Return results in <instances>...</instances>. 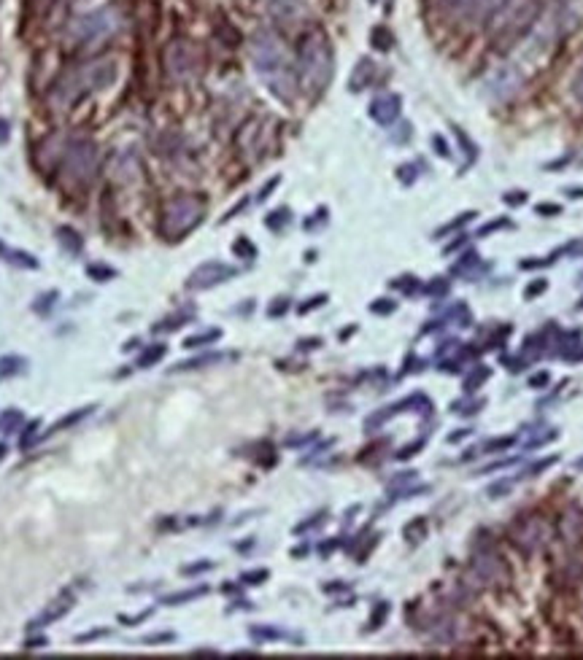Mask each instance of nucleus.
<instances>
[{"instance_id": "f257e3e1", "label": "nucleus", "mask_w": 583, "mask_h": 660, "mask_svg": "<svg viewBox=\"0 0 583 660\" xmlns=\"http://www.w3.org/2000/svg\"><path fill=\"white\" fill-rule=\"evenodd\" d=\"M251 63L257 68L259 78L268 84L275 97L295 100L298 95V70L286 54L281 38L271 30H259L251 38Z\"/></svg>"}, {"instance_id": "f03ea898", "label": "nucleus", "mask_w": 583, "mask_h": 660, "mask_svg": "<svg viewBox=\"0 0 583 660\" xmlns=\"http://www.w3.org/2000/svg\"><path fill=\"white\" fill-rule=\"evenodd\" d=\"M117 73H119L117 60H111V57L65 70L63 76L57 78V84H54V89H52L54 105L68 108V105H73L76 100L87 97L92 92H100V89L111 87V84L117 81Z\"/></svg>"}, {"instance_id": "7ed1b4c3", "label": "nucleus", "mask_w": 583, "mask_h": 660, "mask_svg": "<svg viewBox=\"0 0 583 660\" xmlns=\"http://www.w3.org/2000/svg\"><path fill=\"white\" fill-rule=\"evenodd\" d=\"M298 84L305 95H322L332 78V49L322 30H311L298 49Z\"/></svg>"}, {"instance_id": "20e7f679", "label": "nucleus", "mask_w": 583, "mask_h": 660, "mask_svg": "<svg viewBox=\"0 0 583 660\" xmlns=\"http://www.w3.org/2000/svg\"><path fill=\"white\" fill-rule=\"evenodd\" d=\"M537 0H508L505 6L500 9V14L494 16L492 25V41L494 46H508L516 38H521L527 30L532 27V22L537 19Z\"/></svg>"}, {"instance_id": "39448f33", "label": "nucleus", "mask_w": 583, "mask_h": 660, "mask_svg": "<svg viewBox=\"0 0 583 660\" xmlns=\"http://www.w3.org/2000/svg\"><path fill=\"white\" fill-rule=\"evenodd\" d=\"M203 211H206L203 200H197L192 194L173 197V200L165 205L159 232H162L168 240H179V238H184L187 232H192V229L203 221Z\"/></svg>"}, {"instance_id": "423d86ee", "label": "nucleus", "mask_w": 583, "mask_h": 660, "mask_svg": "<svg viewBox=\"0 0 583 660\" xmlns=\"http://www.w3.org/2000/svg\"><path fill=\"white\" fill-rule=\"evenodd\" d=\"M63 173L76 186H87L98 173V146L87 138H76L68 143L63 154Z\"/></svg>"}, {"instance_id": "0eeeda50", "label": "nucleus", "mask_w": 583, "mask_h": 660, "mask_svg": "<svg viewBox=\"0 0 583 660\" xmlns=\"http://www.w3.org/2000/svg\"><path fill=\"white\" fill-rule=\"evenodd\" d=\"M119 27V16L111 9H98L84 16H78L76 22L70 25V38L81 43V46H95L108 41Z\"/></svg>"}, {"instance_id": "6e6552de", "label": "nucleus", "mask_w": 583, "mask_h": 660, "mask_svg": "<svg viewBox=\"0 0 583 660\" xmlns=\"http://www.w3.org/2000/svg\"><path fill=\"white\" fill-rule=\"evenodd\" d=\"M165 68L173 81H192L200 73V51L189 41H173L165 49Z\"/></svg>"}, {"instance_id": "1a4fd4ad", "label": "nucleus", "mask_w": 583, "mask_h": 660, "mask_svg": "<svg viewBox=\"0 0 583 660\" xmlns=\"http://www.w3.org/2000/svg\"><path fill=\"white\" fill-rule=\"evenodd\" d=\"M521 84H524V76L518 73V68H513V65H497L483 78V92L494 102H508L510 97L518 95Z\"/></svg>"}, {"instance_id": "9d476101", "label": "nucleus", "mask_w": 583, "mask_h": 660, "mask_svg": "<svg viewBox=\"0 0 583 660\" xmlns=\"http://www.w3.org/2000/svg\"><path fill=\"white\" fill-rule=\"evenodd\" d=\"M238 275V270L233 265H224V262H206L194 270L189 280H187V289H194V292H203V289H211V286H219L224 280H230Z\"/></svg>"}, {"instance_id": "9b49d317", "label": "nucleus", "mask_w": 583, "mask_h": 660, "mask_svg": "<svg viewBox=\"0 0 583 660\" xmlns=\"http://www.w3.org/2000/svg\"><path fill=\"white\" fill-rule=\"evenodd\" d=\"M435 3H438L446 14H451V16L476 22V19H483L486 14L492 11L497 0H435Z\"/></svg>"}, {"instance_id": "f8f14e48", "label": "nucleus", "mask_w": 583, "mask_h": 660, "mask_svg": "<svg viewBox=\"0 0 583 660\" xmlns=\"http://www.w3.org/2000/svg\"><path fill=\"white\" fill-rule=\"evenodd\" d=\"M543 536H545V526H543V521H537V518L521 521L516 526V531H513V539H516V545L521 547L524 553H535L537 547L543 545Z\"/></svg>"}, {"instance_id": "ddd939ff", "label": "nucleus", "mask_w": 583, "mask_h": 660, "mask_svg": "<svg viewBox=\"0 0 583 660\" xmlns=\"http://www.w3.org/2000/svg\"><path fill=\"white\" fill-rule=\"evenodd\" d=\"M265 9L271 14L275 22H284V25H295L300 16L305 14V6L303 0H262Z\"/></svg>"}, {"instance_id": "4468645a", "label": "nucleus", "mask_w": 583, "mask_h": 660, "mask_svg": "<svg viewBox=\"0 0 583 660\" xmlns=\"http://www.w3.org/2000/svg\"><path fill=\"white\" fill-rule=\"evenodd\" d=\"M473 569H476V574H478L483 582L492 585V582L500 580V572H503V558L494 553L492 547H486V550H480L478 555H476Z\"/></svg>"}, {"instance_id": "2eb2a0df", "label": "nucleus", "mask_w": 583, "mask_h": 660, "mask_svg": "<svg viewBox=\"0 0 583 660\" xmlns=\"http://www.w3.org/2000/svg\"><path fill=\"white\" fill-rule=\"evenodd\" d=\"M370 116L376 119L378 124L389 127L400 116V97L397 95H378L376 100L370 102Z\"/></svg>"}, {"instance_id": "dca6fc26", "label": "nucleus", "mask_w": 583, "mask_h": 660, "mask_svg": "<svg viewBox=\"0 0 583 660\" xmlns=\"http://www.w3.org/2000/svg\"><path fill=\"white\" fill-rule=\"evenodd\" d=\"M70 607H73V598H70V596H63V598H60V601H54L52 607H49V610L43 612L41 617H36V620L30 622V631H36V628H43L46 622L60 620V617H63V614H65V612H68V610H70Z\"/></svg>"}, {"instance_id": "f3484780", "label": "nucleus", "mask_w": 583, "mask_h": 660, "mask_svg": "<svg viewBox=\"0 0 583 660\" xmlns=\"http://www.w3.org/2000/svg\"><path fill=\"white\" fill-rule=\"evenodd\" d=\"M0 259L9 262V265L25 267V270H36V267H38V259H36V256L25 254V251H14V248L3 245V243H0Z\"/></svg>"}, {"instance_id": "a211bd4d", "label": "nucleus", "mask_w": 583, "mask_h": 660, "mask_svg": "<svg viewBox=\"0 0 583 660\" xmlns=\"http://www.w3.org/2000/svg\"><path fill=\"white\" fill-rule=\"evenodd\" d=\"M373 73H376V63H373V60H362V63L357 65L354 76H351V89H354V92L364 89L373 81Z\"/></svg>"}, {"instance_id": "6ab92c4d", "label": "nucleus", "mask_w": 583, "mask_h": 660, "mask_svg": "<svg viewBox=\"0 0 583 660\" xmlns=\"http://www.w3.org/2000/svg\"><path fill=\"white\" fill-rule=\"evenodd\" d=\"M224 358H230V353H206V356H197V358H189V361H182V364H176V367H173V372L211 367V364H219V361H224Z\"/></svg>"}, {"instance_id": "aec40b11", "label": "nucleus", "mask_w": 583, "mask_h": 660, "mask_svg": "<svg viewBox=\"0 0 583 660\" xmlns=\"http://www.w3.org/2000/svg\"><path fill=\"white\" fill-rule=\"evenodd\" d=\"M208 587L206 585H200V587H192V590H182V593H173V596L162 598V604H168V607H179V604H187V601H194V598L206 596Z\"/></svg>"}, {"instance_id": "412c9836", "label": "nucleus", "mask_w": 583, "mask_h": 660, "mask_svg": "<svg viewBox=\"0 0 583 660\" xmlns=\"http://www.w3.org/2000/svg\"><path fill=\"white\" fill-rule=\"evenodd\" d=\"M92 410H95V407H81V410H73L70 415H65L63 420H57V423H54L52 429L46 432V437H49V434L63 432V429H68V426H73V423H78V420H84V418H87V415H90V412H92Z\"/></svg>"}, {"instance_id": "4be33fe9", "label": "nucleus", "mask_w": 583, "mask_h": 660, "mask_svg": "<svg viewBox=\"0 0 583 660\" xmlns=\"http://www.w3.org/2000/svg\"><path fill=\"white\" fill-rule=\"evenodd\" d=\"M57 240L63 243V245L68 248V251H70V254H78V251H81V245H84V243H81V238H78V232H76V229H70V227H60V229H57Z\"/></svg>"}, {"instance_id": "5701e85b", "label": "nucleus", "mask_w": 583, "mask_h": 660, "mask_svg": "<svg viewBox=\"0 0 583 660\" xmlns=\"http://www.w3.org/2000/svg\"><path fill=\"white\" fill-rule=\"evenodd\" d=\"M165 353H168V348H165V345H159V343L152 345V348H146V351L141 353V358H138V367H141V369L154 367L157 361H159V358H162Z\"/></svg>"}, {"instance_id": "b1692460", "label": "nucleus", "mask_w": 583, "mask_h": 660, "mask_svg": "<svg viewBox=\"0 0 583 660\" xmlns=\"http://www.w3.org/2000/svg\"><path fill=\"white\" fill-rule=\"evenodd\" d=\"M189 318H192V310H182V313H176V316H170V318H165V321H159V324L154 326V331H173V329H179V326H184Z\"/></svg>"}, {"instance_id": "393cba45", "label": "nucleus", "mask_w": 583, "mask_h": 660, "mask_svg": "<svg viewBox=\"0 0 583 660\" xmlns=\"http://www.w3.org/2000/svg\"><path fill=\"white\" fill-rule=\"evenodd\" d=\"M219 337H221V331H219V329L203 331V334H194V337H187V343H184V348H203V345L216 343Z\"/></svg>"}, {"instance_id": "a878e982", "label": "nucleus", "mask_w": 583, "mask_h": 660, "mask_svg": "<svg viewBox=\"0 0 583 660\" xmlns=\"http://www.w3.org/2000/svg\"><path fill=\"white\" fill-rule=\"evenodd\" d=\"M22 423V412L19 410H11V412H6V415H0V432L3 434H11L16 426Z\"/></svg>"}, {"instance_id": "bb28decb", "label": "nucleus", "mask_w": 583, "mask_h": 660, "mask_svg": "<svg viewBox=\"0 0 583 660\" xmlns=\"http://www.w3.org/2000/svg\"><path fill=\"white\" fill-rule=\"evenodd\" d=\"M370 38H373V46L381 49V51H387L389 46H392V33L384 30V27H376V30L370 33Z\"/></svg>"}, {"instance_id": "cd10ccee", "label": "nucleus", "mask_w": 583, "mask_h": 660, "mask_svg": "<svg viewBox=\"0 0 583 660\" xmlns=\"http://www.w3.org/2000/svg\"><path fill=\"white\" fill-rule=\"evenodd\" d=\"M486 378H489V367L476 369V372H473V375H470V378L465 380V391H467V394H473V391H476V385H480V383L486 380Z\"/></svg>"}, {"instance_id": "c85d7f7f", "label": "nucleus", "mask_w": 583, "mask_h": 660, "mask_svg": "<svg viewBox=\"0 0 583 660\" xmlns=\"http://www.w3.org/2000/svg\"><path fill=\"white\" fill-rule=\"evenodd\" d=\"M87 272H90V278H95V280H105V278H114V275H117V270L103 267V265H92Z\"/></svg>"}, {"instance_id": "c756f323", "label": "nucleus", "mask_w": 583, "mask_h": 660, "mask_svg": "<svg viewBox=\"0 0 583 660\" xmlns=\"http://www.w3.org/2000/svg\"><path fill=\"white\" fill-rule=\"evenodd\" d=\"M233 251H235V254H241V256H246V259H254V256H257V248H254V245H251L246 238H241V240L235 243Z\"/></svg>"}, {"instance_id": "7c9ffc66", "label": "nucleus", "mask_w": 583, "mask_h": 660, "mask_svg": "<svg viewBox=\"0 0 583 660\" xmlns=\"http://www.w3.org/2000/svg\"><path fill=\"white\" fill-rule=\"evenodd\" d=\"M387 614H389V604H378L376 612H373V617H370V631L381 628V622L387 620Z\"/></svg>"}, {"instance_id": "2f4dec72", "label": "nucleus", "mask_w": 583, "mask_h": 660, "mask_svg": "<svg viewBox=\"0 0 583 660\" xmlns=\"http://www.w3.org/2000/svg\"><path fill=\"white\" fill-rule=\"evenodd\" d=\"M262 580H268V569H257V572H248L241 577V582L243 585H259Z\"/></svg>"}, {"instance_id": "473e14b6", "label": "nucleus", "mask_w": 583, "mask_h": 660, "mask_svg": "<svg viewBox=\"0 0 583 660\" xmlns=\"http://www.w3.org/2000/svg\"><path fill=\"white\" fill-rule=\"evenodd\" d=\"M424 531H427V523H424V521H421V518H419V521H416V526H414V523H411V526L405 528V536H408V539L414 542V536H424Z\"/></svg>"}, {"instance_id": "72a5a7b5", "label": "nucleus", "mask_w": 583, "mask_h": 660, "mask_svg": "<svg viewBox=\"0 0 583 660\" xmlns=\"http://www.w3.org/2000/svg\"><path fill=\"white\" fill-rule=\"evenodd\" d=\"M251 636L254 639H284L281 631H273V628H251Z\"/></svg>"}, {"instance_id": "f704fd0d", "label": "nucleus", "mask_w": 583, "mask_h": 660, "mask_svg": "<svg viewBox=\"0 0 583 660\" xmlns=\"http://www.w3.org/2000/svg\"><path fill=\"white\" fill-rule=\"evenodd\" d=\"M473 265H478V256L467 254L459 265H453V272H456V275H462V272H467V267H473Z\"/></svg>"}, {"instance_id": "c9c22d12", "label": "nucleus", "mask_w": 583, "mask_h": 660, "mask_svg": "<svg viewBox=\"0 0 583 660\" xmlns=\"http://www.w3.org/2000/svg\"><path fill=\"white\" fill-rule=\"evenodd\" d=\"M281 221H289V211H275V213H271V218H268V227L271 229H278L281 227Z\"/></svg>"}, {"instance_id": "e433bc0d", "label": "nucleus", "mask_w": 583, "mask_h": 660, "mask_svg": "<svg viewBox=\"0 0 583 660\" xmlns=\"http://www.w3.org/2000/svg\"><path fill=\"white\" fill-rule=\"evenodd\" d=\"M19 364H22V358H3L0 361V375H11V372H16L19 369Z\"/></svg>"}, {"instance_id": "4c0bfd02", "label": "nucleus", "mask_w": 583, "mask_h": 660, "mask_svg": "<svg viewBox=\"0 0 583 660\" xmlns=\"http://www.w3.org/2000/svg\"><path fill=\"white\" fill-rule=\"evenodd\" d=\"M427 292H429V294H435V297H443V294L448 292V280L438 278V283H429Z\"/></svg>"}, {"instance_id": "58836bf2", "label": "nucleus", "mask_w": 583, "mask_h": 660, "mask_svg": "<svg viewBox=\"0 0 583 660\" xmlns=\"http://www.w3.org/2000/svg\"><path fill=\"white\" fill-rule=\"evenodd\" d=\"M513 445V440L508 437V440H492V442L483 445V450H505V447H510Z\"/></svg>"}, {"instance_id": "ea45409f", "label": "nucleus", "mask_w": 583, "mask_h": 660, "mask_svg": "<svg viewBox=\"0 0 583 660\" xmlns=\"http://www.w3.org/2000/svg\"><path fill=\"white\" fill-rule=\"evenodd\" d=\"M370 310H373V313H392V310H394V302H392V299H378V305H373Z\"/></svg>"}, {"instance_id": "a19ab883", "label": "nucleus", "mask_w": 583, "mask_h": 660, "mask_svg": "<svg viewBox=\"0 0 583 660\" xmlns=\"http://www.w3.org/2000/svg\"><path fill=\"white\" fill-rule=\"evenodd\" d=\"M322 302H327V297H313V299H308V305H300V313H308V310H313V307H319Z\"/></svg>"}, {"instance_id": "79ce46f5", "label": "nucleus", "mask_w": 583, "mask_h": 660, "mask_svg": "<svg viewBox=\"0 0 583 660\" xmlns=\"http://www.w3.org/2000/svg\"><path fill=\"white\" fill-rule=\"evenodd\" d=\"M322 518H324V515H316L313 521H308V523H300V526H298V528H295V531H298V533L308 531V528H313V526H319V523H322Z\"/></svg>"}, {"instance_id": "37998d69", "label": "nucleus", "mask_w": 583, "mask_h": 660, "mask_svg": "<svg viewBox=\"0 0 583 660\" xmlns=\"http://www.w3.org/2000/svg\"><path fill=\"white\" fill-rule=\"evenodd\" d=\"M554 461H557V456L545 458V461H537V464H535V467H532V469H530V474H535V472H543L545 467H551V464H554Z\"/></svg>"}, {"instance_id": "c03bdc74", "label": "nucleus", "mask_w": 583, "mask_h": 660, "mask_svg": "<svg viewBox=\"0 0 583 660\" xmlns=\"http://www.w3.org/2000/svg\"><path fill=\"white\" fill-rule=\"evenodd\" d=\"M211 566H214V563H208V560H206V563H197V566H187V569H184V574H197V572H208V569H211Z\"/></svg>"}, {"instance_id": "a18cd8bd", "label": "nucleus", "mask_w": 583, "mask_h": 660, "mask_svg": "<svg viewBox=\"0 0 583 660\" xmlns=\"http://www.w3.org/2000/svg\"><path fill=\"white\" fill-rule=\"evenodd\" d=\"M545 383H548V372H540V375H535V378H532L530 385L532 388H540V385H545Z\"/></svg>"}, {"instance_id": "49530a36", "label": "nucleus", "mask_w": 583, "mask_h": 660, "mask_svg": "<svg viewBox=\"0 0 583 660\" xmlns=\"http://www.w3.org/2000/svg\"><path fill=\"white\" fill-rule=\"evenodd\" d=\"M524 200H527L524 191H510V197H505V203H510V205H518V203H524Z\"/></svg>"}, {"instance_id": "de8ad7c7", "label": "nucleus", "mask_w": 583, "mask_h": 660, "mask_svg": "<svg viewBox=\"0 0 583 660\" xmlns=\"http://www.w3.org/2000/svg\"><path fill=\"white\" fill-rule=\"evenodd\" d=\"M36 429H38V423H30V426H27V432L22 434V447H27V445H30V437H33V432H36Z\"/></svg>"}, {"instance_id": "09e8293b", "label": "nucleus", "mask_w": 583, "mask_h": 660, "mask_svg": "<svg viewBox=\"0 0 583 660\" xmlns=\"http://www.w3.org/2000/svg\"><path fill=\"white\" fill-rule=\"evenodd\" d=\"M540 292H545V280H537L535 286H530V289H527V297H535V294H540Z\"/></svg>"}, {"instance_id": "8fccbe9b", "label": "nucleus", "mask_w": 583, "mask_h": 660, "mask_svg": "<svg viewBox=\"0 0 583 660\" xmlns=\"http://www.w3.org/2000/svg\"><path fill=\"white\" fill-rule=\"evenodd\" d=\"M286 307H289V305H286V299H278V305H273L271 310H268V313H271V316H281Z\"/></svg>"}, {"instance_id": "3c124183", "label": "nucleus", "mask_w": 583, "mask_h": 660, "mask_svg": "<svg viewBox=\"0 0 583 660\" xmlns=\"http://www.w3.org/2000/svg\"><path fill=\"white\" fill-rule=\"evenodd\" d=\"M559 205H537V213H559Z\"/></svg>"}, {"instance_id": "603ef678", "label": "nucleus", "mask_w": 583, "mask_h": 660, "mask_svg": "<svg viewBox=\"0 0 583 660\" xmlns=\"http://www.w3.org/2000/svg\"><path fill=\"white\" fill-rule=\"evenodd\" d=\"M497 227H508V221H492V224H486V227L480 229V235H486V232H492Z\"/></svg>"}, {"instance_id": "864d4df0", "label": "nucleus", "mask_w": 583, "mask_h": 660, "mask_svg": "<svg viewBox=\"0 0 583 660\" xmlns=\"http://www.w3.org/2000/svg\"><path fill=\"white\" fill-rule=\"evenodd\" d=\"M6 140H9V122L0 119V143H6Z\"/></svg>"}, {"instance_id": "5fc2aeb1", "label": "nucleus", "mask_w": 583, "mask_h": 660, "mask_svg": "<svg viewBox=\"0 0 583 660\" xmlns=\"http://www.w3.org/2000/svg\"><path fill=\"white\" fill-rule=\"evenodd\" d=\"M564 251H567V254H583V243H572V245H567Z\"/></svg>"}, {"instance_id": "6e6d98bb", "label": "nucleus", "mask_w": 583, "mask_h": 660, "mask_svg": "<svg viewBox=\"0 0 583 660\" xmlns=\"http://www.w3.org/2000/svg\"><path fill=\"white\" fill-rule=\"evenodd\" d=\"M432 143H435V146L441 149L443 156H448V149H446V143H443V138H432Z\"/></svg>"}, {"instance_id": "4d7b16f0", "label": "nucleus", "mask_w": 583, "mask_h": 660, "mask_svg": "<svg viewBox=\"0 0 583 660\" xmlns=\"http://www.w3.org/2000/svg\"><path fill=\"white\" fill-rule=\"evenodd\" d=\"M36 647H46V639H36V642H27V649H36Z\"/></svg>"}, {"instance_id": "13d9d810", "label": "nucleus", "mask_w": 583, "mask_h": 660, "mask_svg": "<svg viewBox=\"0 0 583 660\" xmlns=\"http://www.w3.org/2000/svg\"><path fill=\"white\" fill-rule=\"evenodd\" d=\"M6 453H9V447H6V445H0V461L6 458Z\"/></svg>"}, {"instance_id": "bf43d9fd", "label": "nucleus", "mask_w": 583, "mask_h": 660, "mask_svg": "<svg viewBox=\"0 0 583 660\" xmlns=\"http://www.w3.org/2000/svg\"><path fill=\"white\" fill-rule=\"evenodd\" d=\"M570 197H583V189H570Z\"/></svg>"}, {"instance_id": "052dcab7", "label": "nucleus", "mask_w": 583, "mask_h": 660, "mask_svg": "<svg viewBox=\"0 0 583 660\" xmlns=\"http://www.w3.org/2000/svg\"><path fill=\"white\" fill-rule=\"evenodd\" d=\"M575 467H578V469H583V458H581V461H578V464H575Z\"/></svg>"}, {"instance_id": "680f3d73", "label": "nucleus", "mask_w": 583, "mask_h": 660, "mask_svg": "<svg viewBox=\"0 0 583 660\" xmlns=\"http://www.w3.org/2000/svg\"><path fill=\"white\" fill-rule=\"evenodd\" d=\"M581 307H583V299H581Z\"/></svg>"}]
</instances>
